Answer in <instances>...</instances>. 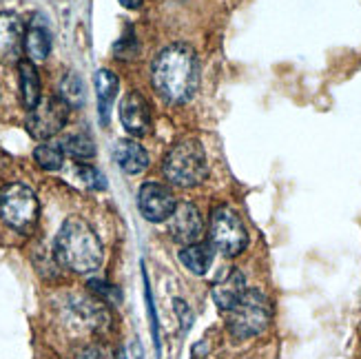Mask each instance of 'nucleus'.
<instances>
[{"label":"nucleus","mask_w":361,"mask_h":359,"mask_svg":"<svg viewBox=\"0 0 361 359\" xmlns=\"http://www.w3.org/2000/svg\"><path fill=\"white\" fill-rule=\"evenodd\" d=\"M209 160L197 140H182L164 158V176L178 186H197L207 180Z\"/></svg>","instance_id":"nucleus-3"},{"label":"nucleus","mask_w":361,"mask_h":359,"mask_svg":"<svg viewBox=\"0 0 361 359\" xmlns=\"http://www.w3.org/2000/svg\"><path fill=\"white\" fill-rule=\"evenodd\" d=\"M180 262L184 267L195 273V275H204L209 271L211 262H213V251L209 244H188L186 248L180 251Z\"/></svg>","instance_id":"nucleus-17"},{"label":"nucleus","mask_w":361,"mask_h":359,"mask_svg":"<svg viewBox=\"0 0 361 359\" xmlns=\"http://www.w3.org/2000/svg\"><path fill=\"white\" fill-rule=\"evenodd\" d=\"M211 242L219 253L240 255L248 244V233L242 220L231 209H217L211 215Z\"/></svg>","instance_id":"nucleus-6"},{"label":"nucleus","mask_w":361,"mask_h":359,"mask_svg":"<svg viewBox=\"0 0 361 359\" xmlns=\"http://www.w3.org/2000/svg\"><path fill=\"white\" fill-rule=\"evenodd\" d=\"M246 293V277L242 271L231 269L222 279H217L213 286V300L222 310H231L242 295Z\"/></svg>","instance_id":"nucleus-12"},{"label":"nucleus","mask_w":361,"mask_h":359,"mask_svg":"<svg viewBox=\"0 0 361 359\" xmlns=\"http://www.w3.org/2000/svg\"><path fill=\"white\" fill-rule=\"evenodd\" d=\"M60 98L69 107H80L85 102V87L75 73H67L60 83Z\"/></svg>","instance_id":"nucleus-19"},{"label":"nucleus","mask_w":361,"mask_h":359,"mask_svg":"<svg viewBox=\"0 0 361 359\" xmlns=\"http://www.w3.org/2000/svg\"><path fill=\"white\" fill-rule=\"evenodd\" d=\"M69 104L62 98H47L40 100L34 109L29 111L27 118V131L36 140H47L56 135L62 127L67 124L69 118Z\"/></svg>","instance_id":"nucleus-7"},{"label":"nucleus","mask_w":361,"mask_h":359,"mask_svg":"<svg viewBox=\"0 0 361 359\" xmlns=\"http://www.w3.org/2000/svg\"><path fill=\"white\" fill-rule=\"evenodd\" d=\"M34 158L42 169L58 171L62 166V162H65V151L60 149V145H40L34 151Z\"/></svg>","instance_id":"nucleus-20"},{"label":"nucleus","mask_w":361,"mask_h":359,"mask_svg":"<svg viewBox=\"0 0 361 359\" xmlns=\"http://www.w3.org/2000/svg\"><path fill=\"white\" fill-rule=\"evenodd\" d=\"M151 80L166 102L182 104L193 98L200 83V67L193 49L186 44H171L153 60Z\"/></svg>","instance_id":"nucleus-1"},{"label":"nucleus","mask_w":361,"mask_h":359,"mask_svg":"<svg viewBox=\"0 0 361 359\" xmlns=\"http://www.w3.org/2000/svg\"><path fill=\"white\" fill-rule=\"evenodd\" d=\"M25 47V27L16 13H0V62L9 65L20 58Z\"/></svg>","instance_id":"nucleus-11"},{"label":"nucleus","mask_w":361,"mask_h":359,"mask_svg":"<svg viewBox=\"0 0 361 359\" xmlns=\"http://www.w3.org/2000/svg\"><path fill=\"white\" fill-rule=\"evenodd\" d=\"M118 3H120L122 7H127V9H137L140 5L145 3V0H118Z\"/></svg>","instance_id":"nucleus-24"},{"label":"nucleus","mask_w":361,"mask_h":359,"mask_svg":"<svg viewBox=\"0 0 361 359\" xmlns=\"http://www.w3.org/2000/svg\"><path fill=\"white\" fill-rule=\"evenodd\" d=\"M18 78H20V96L25 107L34 109L40 102V78L31 60H20L18 62Z\"/></svg>","instance_id":"nucleus-16"},{"label":"nucleus","mask_w":361,"mask_h":359,"mask_svg":"<svg viewBox=\"0 0 361 359\" xmlns=\"http://www.w3.org/2000/svg\"><path fill=\"white\" fill-rule=\"evenodd\" d=\"M137 207L149 222H164L173 215L178 202L173 193H171V189H166L164 184L147 182L137 193Z\"/></svg>","instance_id":"nucleus-8"},{"label":"nucleus","mask_w":361,"mask_h":359,"mask_svg":"<svg viewBox=\"0 0 361 359\" xmlns=\"http://www.w3.org/2000/svg\"><path fill=\"white\" fill-rule=\"evenodd\" d=\"M118 78L109 69L96 71V93H98V114L102 124L109 122V114H111L114 100L118 96Z\"/></svg>","instance_id":"nucleus-14"},{"label":"nucleus","mask_w":361,"mask_h":359,"mask_svg":"<svg viewBox=\"0 0 361 359\" xmlns=\"http://www.w3.org/2000/svg\"><path fill=\"white\" fill-rule=\"evenodd\" d=\"M169 233L173 236L176 242L182 244H195L202 238V215L200 211L188 205V202H182V205L176 207L173 215L169 217Z\"/></svg>","instance_id":"nucleus-10"},{"label":"nucleus","mask_w":361,"mask_h":359,"mask_svg":"<svg viewBox=\"0 0 361 359\" xmlns=\"http://www.w3.org/2000/svg\"><path fill=\"white\" fill-rule=\"evenodd\" d=\"M228 313V333L235 339H248L271 324V302L259 291H246Z\"/></svg>","instance_id":"nucleus-4"},{"label":"nucleus","mask_w":361,"mask_h":359,"mask_svg":"<svg viewBox=\"0 0 361 359\" xmlns=\"http://www.w3.org/2000/svg\"><path fill=\"white\" fill-rule=\"evenodd\" d=\"M25 51L31 62H40L49 56L51 51V36L47 27L40 20H34L29 25L27 34H25Z\"/></svg>","instance_id":"nucleus-15"},{"label":"nucleus","mask_w":361,"mask_h":359,"mask_svg":"<svg viewBox=\"0 0 361 359\" xmlns=\"http://www.w3.org/2000/svg\"><path fill=\"white\" fill-rule=\"evenodd\" d=\"M0 217L16 231H29L38 220V197L27 184L11 182L0 189Z\"/></svg>","instance_id":"nucleus-5"},{"label":"nucleus","mask_w":361,"mask_h":359,"mask_svg":"<svg viewBox=\"0 0 361 359\" xmlns=\"http://www.w3.org/2000/svg\"><path fill=\"white\" fill-rule=\"evenodd\" d=\"M60 149L65 151L67 155L75 160H89L93 158V153H96V147H93V140L87 135V133H71V135H65L60 142Z\"/></svg>","instance_id":"nucleus-18"},{"label":"nucleus","mask_w":361,"mask_h":359,"mask_svg":"<svg viewBox=\"0 0 361 359\" xmlns=\"http://www.w3.org/2000/svg\"><path fill=\"white\" fill-rule=\"evenodd\" d=\"M114 158L118 166L129 176H137L149 166V155L135 140H118L114 147Z\"/></svg>","instance_id":"nucleus-13"},{"label":"nucleus","mask_w":361,"mask_h":359,"mask_svg":"<svg viewBox=\"0 0 361 359\" xmlns=\"http://www.w3.org/2000/svg\"><path fill=\"white\" fill-rule=\"evenodd\" d=\"M56 255L75 273H93L102 264V244L82 217H69L56 238Z\"/></svg>","instance_id":"nucleus-2"},{"label":"nucleus","mask_w":361,"mask_h":359,"mask_svg":"<svg viewBox=\"0 0 361 359\" xmlns=\"http://www.w3.org/2000/svg\"><path fill=\"white\" fill-rule=\"evenodd\" d=\"M176 308H178V313L182 315V320H184V322H182V324H184V329H188V326H191V313H188V315H186V308H184V302H180V300L176 302Z\"/></svg>","instance_id":"nucleus-23"},{"label":"nucleus","mask_w":361,"mask_h":359,"mask_svg":"<svg viewBox=\"0 0 361 359\" xmlns=\"http://www.w3.org/2000/svg\"><path fill=\"white\" fill-rule=\"evenodd\" d=\"M73 359H111V357H109V353L100 346H89V348L78 353Z\"/></svg>","instance_id":"nucleus-22"},{"label":"nucleus","mask_w":361,"mask_h":359,"mask_svg":"<svg viewBox=\"0 0 361 359\" xmlns=\"http://www.w3.org/2000/svg\"><path fill=\"white\" fill-rule=\"evenodd\" d=\"M120 120H122V127L131 135L135 138L147 135L151 129V109L145 96H140L137 91L127 93L124 100L120 102Z\"/></svg>","instance_id":"nucleus-9"},{"label":"nucleus","mask_w":361,"mask_h":359,"mask_svg":"<svg viewBox=\"0 0 361 359\" xmlns=\"http://www.w3.org/2000/svg\"><path fill=\"white\" fill-rule=\"evenodd\" d=\"M75 176L80 178V182L89 189H104L106 182H104V176L100 174L98 169H93L89 164H78L75 166Z\"/></svg>","instance_id":"nucleus-21"}]
</instances>
